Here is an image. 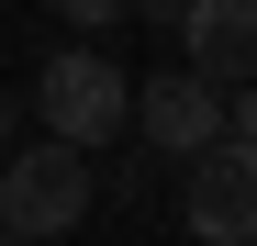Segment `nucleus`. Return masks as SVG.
I'll return each instance as SVG.
<instances>
[{"instance_id": "423d86ee", "label": "nucleus", "mask_w": 257, "mask_h": 246, "mask_svg": "<svg viewBox=\"0 0 257 246\" xmlns=\"http://www.w3.org/2000/svg\"><path fill=\"white\" fill-rule=\"evenodd\" d=\"M224 135H246V146H257V78H246V90H224Z\"/></svg>"}, {"instance_id": "7ed1b4c3", "label": "nucleus", "mask_w": 257, "mask_h": 246, "mask_svg": "<svg viewBox=\"0 0 257 246\" xmlns=\"http://www.w3.org/2000/svg\"><path fill=\"white\" fill-rule=\"evenodd\" d=\"M179 224L201 246H257V146L212 135L201 157H179Z\"/></svg>"}, {"instance_id": "6e6552de", "label": "nucleus", "mask_w": 257, "mask_h": 246, "mask_svg": "<svg viewBox=\"0 0 257 246\" xmlns=\"http://www.w3.org/2000/svg\"><path fill=\"white\" fill-rule=\"evenodd\" d=\"M135 12H146V23H179V12H190V0H135Z\"/></svg>"}, {"instance_id": "1a4fd4ad", "label": "nucleus", "mask_w": 257, "mask_h": 246, "mask_svg": "<svg viewBox=\"0 0 257 246\" xmlns=\"http://www.w3.org/2000/svg\"><path fill=\"white\" fill-rule=\"evenodd\" d=\"M12 123H23V112H12V101H0V157H12Z\"/></svg>"}, {"instance_id": "9d476101", "label": "nucleus", "mask_w": 257, "mask_h": 246, "mask_svg": "<svg viewBox=\"0 0 257 246\" xmlns=\"http://www.w3.org/2000/svg\"><path fill=\"white\" fill-rule=\"evenodd\" d=\"M0 246H34V235H12V224H0Z\"/></svg>"}, {"instance_id": "39448f33", "label": "nucleus", "mask_w": 257, "mask_h": 246, "mask_svg": "<svg viewBox=\"0 0 257 246\" xmlns=\"http://www.w3.org/2000/svg\"><path fill=\"white\" fill-rule=\"evenodd\" d=\"M168 34H179V67L212 78V90H246L257 78V0H190Z\"/></svg>"}, {"instance_id": "f257e3e1", "label": "nucleus", "mask_w": 257, "mask_h": 246, "mask_svg": "<svg viewBox=\"0 0 257 246\" xmlns=\"http://www.w3.org/2000/svg\"><path fill=\"white\" fill-rule=\"evenodd\" d=\"M0 224L12 235H34V246H56V235H78L90 224V146H12L0 157Z\"/></svg>"}, {"instance_id": "f03ea898", "label": "nucleus", "mask_w": 257, "mask_h": 246, "mask_svg": "<svg viewBox=\"0 0 257 246\" xmlns=\"http://www.w3.org/2000/svg\"><path fill=\"white\" fill-rule=\"evenodd\" d=\"M34 112H45L56 146H112L123 123H135V78H123L101 45H56L45 78H34Z\"/></svg>"}, {"instance_id": "0eeeda50", "label": "nucleus", "mask_w": 257, "mask_h": 246, "mask_svg": "<svg viewBox=\"0 0 257 246\" xmlns=\"http://www.w3.org/2000/svg\"><path fill=\"white\" fill-rule=\"evenodd\" d=\"M45 12H56V23H112L123 0H45Z\"/></svg>"}, {"instance_id": "20e7f679", "label": "nucleus", "mask_w": 257, "mask_h": 246, "mask_svg": "<svg viewBox=\"0 0 257 246\" xmlns=\"http://www.w3.org/2000/svg\"><path fill=\"white\" fill-rule=\"evenodd\" d=\"M123 135H146L157 157H201L212 135H224V90L190 67H168V78H135V123Z\"/></svg>"}]
</instances>
